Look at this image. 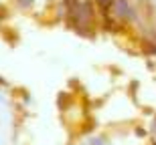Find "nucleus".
I'll return each mask as SVG.
<instances>
[{
	"instance_id": "nucleus-1",
	"label": "nucleus",
	"mask_w": 156,
	"mask_h": 145,
	"mask_svg": "<svg viewBox=\"0 0 156 145\" xmlns=\"http://www.w3.org/2000/svg\"><path fill=\"white\" fill-rule=\"evenodd\" d=\"M114 12L118 16H132V8L128 0H114Z\"/></svg>"
}]
</instances>
